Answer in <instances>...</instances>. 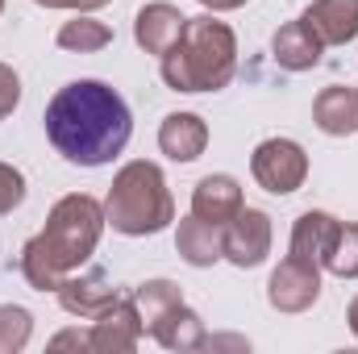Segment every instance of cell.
<instances>
[{
    "label": "cell",
    "mask_w": 358,
    "mask_h": 354,
    "mask_svg": "<svg viewBox=\"0 0 358 354\" xmlns=\"http://www.w3.org/2000/svg\"><path fill=\"white\" fill-rule=\"evenodd\" d=\"M134 134L125 96L100 80H76L46 104V138L76 167L113 163Z\"/></svg>",
    "instance_id": "obj_1"
},
{
    "label": "cell",
    "mask_w": 358,
    "mask_h": 354,
    "mask_svg": "<svg viewBox=\"0 0 358 354\" xmlns=\"http://www.w3.org/2000/svg\"><path fill=\"white\" fill-rule=\"evenodd\" d=\"M100 234H104V204H96L84 192L63 196L50 208L46 229L21 246L25 283L38 292H59V283L92 259Z\"/></svg>",
    "instance_id": "obj_2"
},
{
    "label": "cell",
    "mask_w": 358,
    "mask_h": 354,
    "mask_svg": "<svg viewBox=\"0 0 358 354\" xmlns=\"http://www.w3.org/2000/svg\"><path fill=\"white\" fill-rule=\"evenodd\" d=\"M238 71V38L217 17H187L179 42L163 55L171 92H221Z\"/></svg>",
    "instance_id": "obj_3"
},
{
    "label": "cell",
    "mask_w": 358,
    "mask_h": 354,
    "mask_svg": "<svg viewBox=\"0 0 358 354\" xmlns=\"http://www.w3.org/2000/svg\"><path fill=\"white\" fill-rule=\"evenodd\" d=\"M171 221H176V200L155 163L138 159L113 176L108 200H104V225H113L117 234H129V238H146V234L167 229Z\"/></svg>",
    "instance_id": "obj_4"
},
{
    "label": "cell",
    "mask_w": 358,
    "mask_h": 354,
    "mask_svg": "<svg viewBox=\"0 0 358 354\" xmlns=\"http://www.w3.org/2000/svg\"><path fill=\"white\" fill-rule=\"evenodd\" d=\"M250 176L259 179V187L271 192V196L300 192L304 179H308V155L292 138H267L250 155Z\"/></svg>",
    "instance_id": "obj_5"
},
{
    "label": "cell",
    "mask_w": 358,
    "mask_h": 354,
    "mask_svg": "<svg viewBox=\"0 0 358 354\" xmlns=\"http://www.w3.org/2000/svg\"><path fill=\"white\" fill-rule=\"evenodd\" d=\"M317 296H321V267L317 263L287 255L283 263L271 271V283H267L271 309H279V313H304V309L317 304Z\"/></svg>",
    "instance_id": "obj_6"
},
{
    "label": "cell",
    "mask_w": 358,
    "mask_h": 354,
    "mask_svg": "<svg viewBox=\"0 0 358 354\" xmlns=\"http://www.w3.org/2000/svg\"><path fill=\"white\" fill-rule=\"evenodd\" d=\"M271 255V217L263 208H238V217L225 225V259L234 267H259Z\"/></svg>",
    "instance_id": "obj_7"
},
{
    "label": "cell",
    "mask_w": 358,
    "mask_h": 354,
    "mask_svg": "<svg viewBox=\"0 0 358 354\" xmlns=\"http://www.w3.org/2000/svg\"><path fill=\"white\" fill-rule=\"evenodd\" d=\"M121 300V292L108 283V275L100 271V267H92V271H71L63 283H59V304L71 313V317H80V321H96L104 309H113Z\"/></svg>",
    "instance_id": "obj_8"
},
{
    "label": "cell",
    "mask_w": 358,
    "mask_h": 354,
    "mask_svg": "<svg viewBox=\"0 0 358 354\" xmlns=\"http://www.w3.org/2000/svg\"><path fill=\"white\" fill-rule=\"evenodd\" d=\"M146 330H142V317H138V309H134V296H121L113 309H104L96 321H92V351H104V354H125L138 346V338H142Z\"/></svg>",
    "instance_id": "obj_9"
},
{
    "label": "cell",
    "mask_w": 358,
    "mask_h": 354,
    "mask_svg": "<svg viewBox=\"0 0 358 354\" xmlns=\"http://www.w3.org/2000/svg\"><path fill=\"white\" fill-rule=\"evenodd\" d=\"M183 25H187V17L179 13L176 4L155 0V4L138 8V17H134V38H138V46H142L146 55H159V59H163V55L179 42Z\"/></svg>",
    "instance_id": "obj_10"
},
{
    "label": "cell",
    "mask_w": 358,
    "mask_h": 354,
    "mask_svg": "<svg viewBox=\"0 0 358 354\" xmlns=\"http://www.w3.org/2000/svg\"><path fill=\"white\" fill-rule=\"evenodd\" d=\"M300 21L325 42V46H346L358 38V0H313Z\"/></svg>",
    "instance_id": "obj_11"
},
{
    "label": "cell",
    "mask_w": 358,
    "mask_h": 354,
    "mask_svg": "<svg viewBox=\"0 0 358 354\" xmlns=\"http://www.w3.org/2000/svg\"><path fill=\"white\" fill-rule=\"evenodd\" d=\"M242 187L234 176H204L192 192V213L208 225H229L242 208Z\"/></svg>",
    "instance_id": "obj_12"
},
{
    "label": "cell",
    "mask_w": 358,
    "mask_h": 354,
    "mask_svg": "<svg viewBox=\"0 0 358 354\" xmlns=\"http://www.w3.org/2000/svg\"><path fill=\"white\" fill-rule=\"evenodd\" d=\"M271 55H275V63H279L283 71H313V67L321 63V55H325V42L296 17V21H287V25L271 38Z\"/></svg>",
    "instance_id": "obj_13"
},
{
    "label": "cell",
    "mask_w": 358,
    "mask_h": 354,
    "mask_svg": "<svg viewBox=\"0 0 358 354\" xmlns=\"http://www.w3.org/2000/svg\"><path fill=\"white\" fill-rule=\"evenodd\" d=\"M159 146L176 163H196L208 146V125L196 113H167L159 125Z\"/></svg>",
    "instance_id": "obj_14"
},
{
    "label": "cell",
    "mask_w": 358,
    "mask_h": 354,
    "mask_svg": "<svg viewBox=\"0 0 358 354\" xmlns=\"http://www.w3.org/2000/svg\"><path fill=\"white\" fill-rule=\"evenodd\" d=\"M176 250L183 255V263L213 267L217 259H225V225H208L196 213H187L176 229Z\"/></svg>",
    "instance_id": "obj_15"
},
{
    "label": "cell",
    "mask_w": 358,
    "mask_h": 354,
    "mask_svg": "<svg viewBox=\"0 0 358 354\" xmlns=\"http://www.w3.org/2000/svg\"><path fill=\"white\" fill-rule=\"evenodd\" d=\"M313 121L329 138H350L358 129V88H321V96L313 100Z\"/></svg>",
    "instance_id": "obj_16"
},
{
    "label": "cell",
    "mask_w": 358,
    "mask_h": 354,
    "mask_svg": "<svg viewBox=\"0 0 358 354\" xmlns=\"http://www.w3.org/2000/svg\"><path fill=\"white\" fill-rule=\"evenodd\" d=\"M150 338L159 342V346H167V351H200L204 346V321L187 309V304H176L155 330H150Z\"/></svg>",
    "instance_id": "obj_17"
},
{
    "label": "cell",
    "mask_w": 358,
    "mask_h": 354,
    "mask_svg": "<svg viewBox=\"0 0 358 354\" xmlns=\"http://www.w3.org/2000/svg\"><path fill=\"white\" fill-rule=\"evenodd\" d=\"M334 213H321V208H308V213H300L296 217V225H292V242H287V255H296V259H308V263L321 267V246H325V238H329V229H334Z\"/></svg>",
    "instance_id": "obj_18"
},
{
    "label": "cell",
    "mask_w": 358,
    "mask_h": 354,
    "mask_svg": "<svg viewBox=\"0 0 358 354\" xmlns=\"http://www.w3.org/2000/svg\"><path fill=\"white\" fill-rule=\"evenodd\" d=\"M321 267L342 275V279H358V225L355 221H334L325 246H321Z\"/></svg>",
    "instance_id": "obj_19"
},
{
    "label": "cell",
    "mask_w": 358,
    "mask_h": 354,
    "mask_svg": "<svg viewBox=\"0 0 358 354\" xmlns=\"http://www.w3.org/2000/svg\"><path fill=\"white\" fill-rule=\"evenodd\" d=\"M134 309H138V317H142V330L150 334L176 304H183V292H179L171 279H146V283H138L134 292Z\"/></svg>",
    "instance_id": "obj_20"
},
{
    "label": "cell",
    "mask_w": 358,
    "mask_h": 354,
    "mask_svg": "<svg viewBox=\"0 0 358 354\" xmlns=\"http://www.w3.org/2000/svg\"><path fill=\"white\" fill-rule=\"evenodd\" d=\"M55 42L63 50H71V55H96V50H104L113 42V29L104 21H96L92 13H76L71 21H63V29H59Z\"/></svg>",
    "instance_id": "obj_21"
},
{
    "label": "cell",
    "mask_w": 358,
    "mask_h": 354,
    "mask_svg": "<svg viewBox=\"0 0 358 354\" xmlns=\"http://www.w3.org/2000/svg\"><path fill=\"white\" fill-rule=\"evenodd\" d=\"M34 317L21 304H0V354H17L29 346Z\"/></svg>",
    "instance_id": "obj_22"
},
{
    "label": "cell",
    "mask_w": 358,
    "mask_h": 354,
    "mask_svg": "<svg viewBox=\"0 0 358 354\" xmlns=\"http://www.w3.org/2000/svg\"><path fill=\"white\" fill-rule=\"evenodd\" d=\"M21 200H25V176H21L17 167L0 163V217H4V213H13Z\"/></svg>",
    "instance_id": "obj_23"
},
{
    "label": "cell",
    "mask_w": 358,
    "mask_h": 354,
    "mask_svg": "<svg viewBox=\"0 0 358 354\" xmlns=\"http://www.w3.org/2000/svg\"><path fill=\"white\" fill-rule=\"evenodd\" d=\"M17 104H21V80H17V71H13V67H4V63H0V121H4Z\"/></svg>",
    "instance_id": "obj_24"
},
{
    "label": "cell",
    "mask_w": 358,
    "mask_h": 354,
    "mask_svg": "<svg viewBox=\"0 0 358 354\" xmlns=\"http://www.w3.org/2000/svg\"><path fill=\"white\" fill-rule=\"evenodd\" d=\"M34 4H42V8H71V13H96L108 0H34Z\"/></svg>",
    "instance_id": "obj_25"
},
{
    "label": "cell",
    "mask_w": 358,
    "mask_h": 354,
    "mask_svg": "<svg viewBox=\"0 0 358 354\" xmlns=\"http://www.w3.org/2000/svg\"><path fill=\"white\" fill-rule=\"evenodd\" d=\"M50 346H55V351H63V346H80V351H92V338H88V334H76V330H71V334H59Z\"/></svg>",
    "instance_id": "obj_26"
},
{
    "label": "cell",
    "mask_w": 358,
    "mask_h": 354,
    "mask_svg": "<svg viewBox=\"0 0 358 354\" xmlns=\"http://www.w3.org/2000/svg\"><path fill=\"white\" fill-rule=\"evenodd\" d=\"M208 13H234V8H242V4H250V0H200Z\"/></svg>",
    "instance_id": "obj_27"
},
{
    "label": "cell",
    "mask_w": 358,
    "mask_h": 354,
    "mask_svg": "<svg viewBox=\"0 0 358 354\" xmlns=\"http://www.w3.org/2000/svg\"><path fill=\"white\" fill-rule=\"evenodd\" d=\"M350 330H355V338H358V296H355V304H350Z\"/></svg>",
    "instance_id": "obj_28"
},
{
    "label": "cell",
    "mask_w": 358,
    "mask_h": 354,
    "mask_svg": "<svg viewBox=\"0 0 358 354\" xmlns=\"http://www.w3.org/2000/svg\"><path fill=\"white\" fill-rule=\"evenodd\" d=\"M0 8H4V0H0Z\"/></svg>",
    "instance_id": "obj_29"
}]
</instances>
